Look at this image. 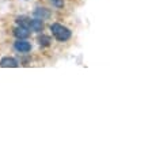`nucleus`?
Segmentation results:
<instances>
[{"instance_id":"7ed1b4c3","label":"nucleus","mask_w":148,"mask_h":148,"mask_svg":"<svg viewBox=\"0 0 148 148\" xmlns=\"http://www.w3.org/2000/svg\"><path fill=\"white\" fill-rule=\"evenodd\" d=\"M14 36L16 37L18 40H25V38H27V37L30 36V30L27 27L18 26L16 29H14Z\"/></svg>"},{"instance_id":"0eeeda50","label":"nucleus","mask_w":148,"mask_h":148,"mask_svg":"<svg viewBox=\"0 0 148 148\" xmlns=\"http://www.w3.org/2000/svg\"><path fill=\"white\" fill-rule=\"evenodd\" d=\"M30 21H32V19L27 18V16H19V18H16L18 26H23V27H27V29L30 26Z\"/></svg>"},{"instance_id":"1a4fd4ad","label":"nucleus","mask_w":148,"mask_h":148,"mask_svg":"<svg viewBox=\"0 0 148 148\" xmlns=\"http://www.w3.org/2000/svg\"><path fill=\"white\" fill-rule=\"evenodd\" d=\"M50 3H52L54 7H57V8L64 7V0H50Z\"/></svg>"},{"instance_id":"20e7f679","label":"nucleus","mask_w":148,"mask_h":148,"mask_svg":"<svg viewBox=\"0 0 148 148\" xmlns=\"http://www.w3.org/2000/svg\"><path fill=\"white\" fill-rule=\"evenodd\" d=\"M44 27H45V25H44V22L41 21V19L36 18V19H32L30 21V26H29V30H32V32H36V33H40L44 30Z\"/></svg>"},{"instance_id":"f03ea898","label":"nucleus","mask_w":148,"mask_h":148,"mask_svg":"<svg viewBox=\"0 0 148 148\" xmlns=\"http://www.w3.org/2000/svg\"><path fill=\"white\" fill-rule=\"evenodd\" d=\"M14 46H15V49L18 50V52H21V53H27V52L32 50V45L25 40H18Z\"/></svg>"},{"instance_id":"423d86ee","label":"nucleus","mask_w":148,"mask_h":148,"mask_svg":"<svg viewBox=\"0 0 148 148\" xmlns=\"http://www.w3.org/2000/svg\"><path fill=\"white\" fill-rule=\"evenodd\" d=\"M0 65L3 68H16L18 67V63H16V60L12 57H4V58H1Z\"/></svg>"},{"instance_id":"f257e3e1","label":"nucleus","mask_w":148,"mask_h":148,"mask_svg":"<svg viewBox=\"0 0 148 148\" xmlns=\"http://www.w3.org/2000/svg\"><path fill=\"white\" fill-rule=\"evenodd\" d=\"M50 30H52V34L57 41L64 42V41H68L71 38V30L63 26V25H60V23H53L50 26Z\"/></svg>"},{"instance_id":"6e6552de","label":"nucleus","mask_w":148,"mask_h":148,"mask_svg":"<svg viewBox=\"0 0 148 148\" xmlns=\"http://www.w3.org/2000/svg\"><path fill=\"white\" fill-rule=\"evenodd\" d=\"M50 42H52V41H50V37L44 36V34L38 37V44H40V45H42V46H49Z\"/></svg>"},{"instance_id":"39448f33","label":"nucleus","mask_w":148,"mask_h":148,"mask_svg":"<svg viewBox=\"0 0 148 148\" xmlns=\"http://www.w3.org/2000/svg\"><path fill=\"white\" fill-rule=\"evenodd\" d=\"M34 16L38 19H41V21H45V19H48L50 16V11L46 8H41V7H37L36 10H34Z\"/></svg>"}]
</instances>
